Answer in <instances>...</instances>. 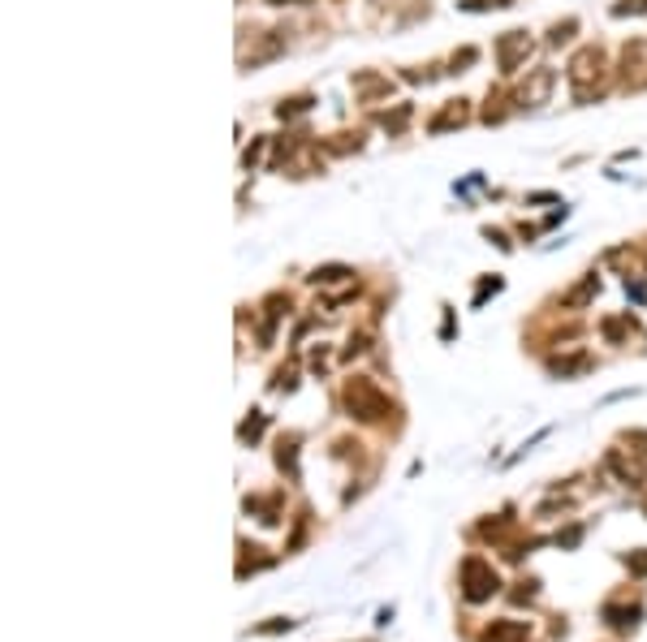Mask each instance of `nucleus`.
I'll return each instance as SVG.
<instances>
[{
  "instance_id": "obj_7",
  "label": "nucleus",
  "mask_w": 647,
  "mask_h": 642,
  "mask_svg": "<svg viewBox=\"0 0 647 642\" xmlns=\"http://www.w3.org/2000/svg\"><path fill=\"white\" fill-rule=\"evenodd\" d=\"M596 289H600V285H596V276H587V281H582V285H578V289L565 298V306H582V302H587L591 293H596Z\"/></svg>"
},
{
  "instance_id": "obj_1",
  "label": "nucleus",
  "mask_w": 647,
  "mask_h": 642,
  "mask_svg": "<svg viewBox=\"0 0 647 642\" xmlns=\"http://www.w3.org/2000/svg\"><path fill=\"white\" fill-rule=\"evenodd\" d=\"M341 397H345V410H350L354 418H363V422H380V418L393 414V401L375 388V380H367V376H354Z\"/></svg>"
},
{
  "instance_id": "obj_5",
  "label": "nucleus",
  "mask_w": 647,
  "mask_h": 642,
  "mask_svg": "<svg viewBox=\"0 0 647 642\" xmlns=\"http://www.w3.org/2000/svg\"><path fill=\"white\" fill-rule=\"evenodd\" d=\"M604 616H609L617 629H634V625H638V608H613V604H609Z\"/></svg>"
},
{
  "instance_id": "obj_12",
  "label": "nucleus",
  "mask_w": 647,
  "mask_h": 642,
  "mask_svg": "<svg viewBox=\"0 0 647 642\" xmlns=\"http://www.w3.org/2000/svg\"><path fill=\"white\" fill-rule=\"evenodd\" d=\"M643 513H647V496H643Z\"/></svg>"
},
{
  "instance_id": "obj_3",
  "label": "nucleus",
  "mask_w": 647,
  "mask_h": 642,
  "mask_svg": "<svg viewBox=\"0 0 647 642\" xmlns=\"http://www.w3.org/2000/svg\"><path fill=\"white\" fill-rule=\"evenodd\" d=\"M526 52H531V39H526L522 30H509V35L501 39V47H497L501 69H505V74H514V69H518V57H526Z\"/></svg>"
},
{
  "instance_id": "obj_6",
  "label": "nucleus",
  "mask_w": 647,
  "mask_h": 642,
  "mask_svg": "<svg viewBox=\"0 0 647 642\" xmlns=\"http://www.w3.org/2000/svg\"><path fill=\"white\" fill-rule=\"evenodd\" d=\"M462 121H466V108H462V103H453V108H445V113H441L436 121H431V130L441 134L445 125H462Z\"/></svg>"
},
{
  "instance_id": "obj_9",
  "label": "nucleus",
  "mask_w": 647,
  "mask_h": 642,
  "mask_svg": "<svg viewBox=\"0 0 647 642\" xmlns=\"http://www.w3.org/2000/svg\"><path fill=\"white\" fill-rule=\"evenodd\" d=\"M259 432H263V418H259V414H255V418H246V422L238 427V436H242V440H255Z\"/></svg>"
},
{
  "instance_id": "obj_2",
  "label": "nucleus",
  "mask_w": 647,
  "mask_h": 642,
  "mask_svg": "<svg viewBox=\"0 0 647 642\" xmlns=\"http://www.w3.org/2000/svg\"><path fill=\"white\" fill-rule=\"evenodd\" d=\"M497 591H501L497 569L483 556H466L462 561V595H466V604H483V599H492Z\"/></svg>"
},
{
  "instance_id": "obj_11",
  "label": "nucleus",
  "mask_w": 647,
  "mask_h": 642,
  "mask_svg": "<svg viewBox=\"0 0 647 642\" xmlns=\"http://www.w3.org/2000/svg\"><path fill=\"white\" fill-rule=\"evenodd\" d=\"M647 9V0H630V5H613V13L621 18V13H643Z\"/></svg>"
},
{
  "instance_id": "obj_4",
  "label": "nucleus",
  "mask_w": 647,
  "mask_h": 642,
  "mask_svg": "<svg viewBox=\"0 0 647 642\" xmlns=\"http://www.w3.org/2000/svg\"><path fill=\"white\" fill-rule=\"evenodd\" d=\"M526 633H531L526 621H492L483 629V642H526Z\"/></svg>"
},
{
  "instance_id": "obj_8",
  "label": "nucleus",
  "mask_w": 647,
  "mask_h": 642,
  "mask_svg": "<svg viewBox=\"0 0 647 642\" xmlns=\"http://www.w3.org/2000/svg\"><path fill=\"white\" fill-rule=\"evenodd\" d=\"M281 629L289 633V629H294V621H289V616H272L267 625H255V633H281Z\"/></svg>"
},
{
  "instance_id": "obj_10",
  "label": "nucleus",
  "mask_w": 647,
  "mask_h": 642,
  "mask_svg": "<svg viewBox=\"0 0 647 642\" xmlns=\"http://www.w3.org/2000/svg\"><path fill=\"white\" fill-rule=\"evenodd\" d=\"M626 565H630V573L647 578V548H643V552H630V556H626Z\"/></svg>"
}]
</instances>
